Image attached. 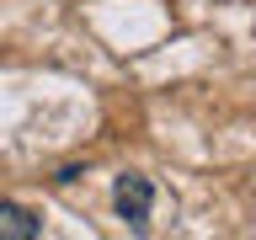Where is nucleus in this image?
Wrapping results in <instances>:
<instances>
[{"mask_svg": "<svg viewBox=\"0 0 256 240\" xmlns=\"http://www.w3.org/2000/svg\"><path fill=\"white\" fill-rule=\"evenodd\" d=\"M112 208H118V219H123L134 235H144V230H150V208H155V182L144 171H123L112 182Z\"/></svg>", "mask_w": 256, "mask_h": 240, "instance_id": "obj_1", "label": "nucleus"}, {"mask_svg": "<svg viewBox=\"0 0 256 240\" xmlns=\"http://www.w3.org/2000/svg\"><path fill=\"white\" fill-rule=\"evenodd\" d=\"M43 235V219L22 203H0V240H38Z\"/></svg>", "mask_w": 256, "mask_h": 240, "instance_id": "obj_2", "label": "nucleus"}]
</instances>
